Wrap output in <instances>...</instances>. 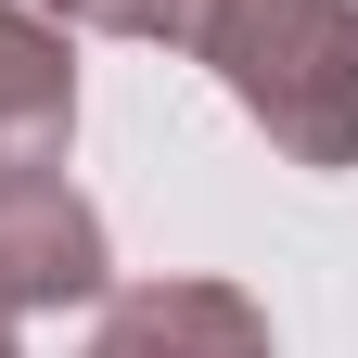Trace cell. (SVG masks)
Instances as JSON below:
<instances>
[{
  "label": "cell",
  "mask_w": 358,
  "mask_h": 358,
  "mask_svg": "<svg viewBox=\"0 0 358 358\" xmlns=\"http://www.w3.org/2000/svg\"><path fill=\"white\" fill-rule=\"evenodd\" d=\"M192 64L294 166H358V0H205Z\"/></svg>",
  "instance_id": "cell-1"
},
{
  "label": "cell",
  "mask_w": 358,
  "mask_h": 358,
  "mask_svg": "<svg viewBox=\"0 0 358 358\" xmlns=\"http://www.w3.org/2000/svg\"><path fill=\"white\" fill-rule=\"evenodd\" d=\"M77 141V26L52 0H0V179L64 166Z\"/></svg>",
  "instance_id": "cell-4"
},
{
  "label": "cell",
  "mask_w": 358,
  "mask_h": 358,
  "mask_svg": "<svg viewBox=\"0 0 358 358\" xmlns=\"http://www.w3.org/2000/svg\"><path fill=\"white\" fill-rule=\"evenodd\" d=\"M0 358H26V345H13V320H0Z\"/></svg>",
  "instance_id": "cell-6"
},
{
  "label": "cell",
  "mask_w": 358,
  "mask_h": 358,
  "mask_svg": "<svg viewBox=\"0 0 358 358\" xmlns=\"http://www.w3.org/2000/svg\"><path fill=\"white\" fill-rule=\"evenodd\" d=\"M90 307L103 320H90L77 358H282L268 307L243 282H103Z\"/></svg>",
  "instance_id": "cell-3"
},
{
  "label": "cell",
  "mask_w": 358,
  "mask_h": 358,
  "mask_svg": "<svg viewBox=\"0 0 358 358\" xmlns=\"http://www.w3.org/2000/svg\"><path fill=\"white\" fill-rule=\"evenodd\" d=\"M64 26H103V38H141V52H192L205 0H52Z\"/></svg>",
  "instance_id": "cell-5"
},
{
  "label": "cell",
  "mask_w": 358,
  "mask_h": 358,
  "mask_svg": "<svg viewBox=\"0 0 358 358\" xmlns=\"http://www.w3.org/2000/svg\"><path fill=\"white\" fill-rule=\"evenodd\" d=\"M115 282V243H103V205L77 179H0V320H38V307H90Z\"/></svg>",
  "instance_id": "cell-2"
}]
</instances>
